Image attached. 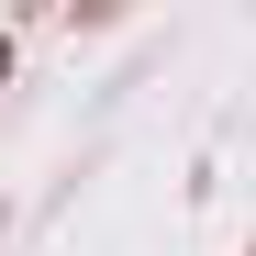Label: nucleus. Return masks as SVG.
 <instances>
[{
	"label": "nucleus",
	"mask_w": 256,
	"mask_h": 256,
	"mask_svg": "<svg viewBox=\"0 0 256 256\" xmlns=\"http://www.w3.org/2000/svg\"><path fill=\"white\" fill-rule=\"evenodd\" d=\"M12 56H22V45H12V34H0V78H12Z\"/></svg>",
	"instance_id": "f257e3e1"
}]
</instances>
